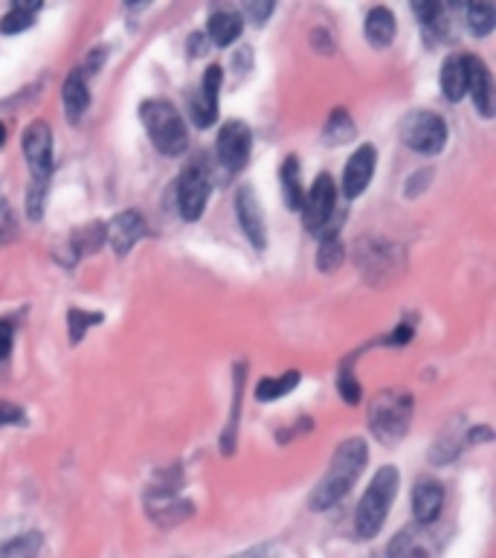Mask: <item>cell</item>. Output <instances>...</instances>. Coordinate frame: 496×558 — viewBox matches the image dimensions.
Instances as JSON below:
<instances>
[{
  "instance_id": "obj_19",
  "label": "cell",
  "mask_w": 496,
  "mask_h": 558,
  "mask_svg": "<svg viewBox=\"0 0 496 558\" xmlns=\"http://www.w3.org/2000/svg\"><path fill=\"white\" fill-rule=\"evenodd\" d=\"M395 15L389 12L386 6H375L368 9L366 15V41L375 47H389L395 41Z\"/></svg>"
},
{
  "instance_id": "obj_29",
  "label": "cell",
  "mask_w": 496,
  "mask_h": 558,
  "mask_svg": "<svg viewBox=\"0 0 496 558\" xmlns=\"http://www.w3.org/2000/svg\"><path fill=\"white\" fill-rule=\"evenodd\" d=\"M102 241H105V224L102 221H93V224H88L76 233V254L79 256L93 254V250L102 248Z\"/></svg>"
},
{
  "instance_id": "obj_32",
  "label": "cell",
  "mask_w": 496,
  "mask_h": 558,
  "mask_svg": "<svg viewBox=\"0 0 496 558\" xmlns=\"http://www.w3.org/2000/svg\"><path fill=\"white\" fill-rule=\"evenodd\" d=\"M24 422H27V413L18 405L0 402V428L4 425H24Z\"/></svg>"
},
{
  "instance_id": "obj_24",
  "label": "cell",
  "mask_w": 496,
  "mask_h": 558,
  "mask_svg": "<svg viewBox=\"0 0 496 558\" xmlns=\"http://www.w3.org/2000/svg\"><path fill=\"white\" fill-rule=\"evenodd\" d=\"M38 4H15L9 12L4 15V20H0V33L4 35H18L24 33V29H29L35 24V12H38Z\"/></svg>"
},
{
  "instance_id": "obj_16",
  "label": "cell",
  "mask_w": 496,
  "mask_h": 558,
  "mask_svg": "<svg viewBox=\"0 0 496 558\" xmlns=\"http://www.w3.org/2000/svg\"><path fill=\"white\" fill-rule=\"evenodd\" d=\"M441 507H445V486L432 477H418L413 489L415 523H438Z\"/></svg>"
},
{
  "instance_id": "obj_20",
  "label": "cell",
  "mask_w": 496,
  "mask_h": 558,
  "mask_svg": "<svg viewBox=\"0 0 496 558\" xmlns=\"http://www.w3.org/2000/svg\"><path fill=\"white\" fill-rule=\"evenodd\" d=\"M441 93L447 102H461L468 93V73H464L461 56H450L441 67Z\"/></svg>"
},
{
  "instance_id": "obj_26",
  "label": "cell",
  "mask_w": 496,
  "mask_h": 558,
  "mask_svg": "<svg viewBox=\"0 0 496 558\" xmlns=\"http://www.w3.org/2000/svg\"><path fill=\"white\" fill-rule=\"evenodd\" d=\"M493 24H496V12L491 4H473L468 6V29L477 38H484L493 33Z\"/></svg>"
},
{
  "instance_id": "obj_14",
  "label": "cell",
  "mask_w": 496,
  "mask_h": 558,
  "mask_svg": "<svg viewBox=\"0 0 496 558\" xmlns=\"http://www.w3.org/2000/svg\"><path fill=\"white\" fill-rule=\"evenodd\" d=\"M145 236V218L136 209H125V213L113 216L111 224H105V239L111 241L113 254L125 256L128 250Z\"/></svg>"
},
{
  "instance_id": "obj_33",
  "label": "cell",
  "mask_w": 496,
  "mask_h": 558,
  "mask_svg": "<svg viewBox=\"0 0 496 558\" xmlns=\"http://www.w3.org/2000/svg\"><path fill=\"white\" fill-rule=\"evenodd\" d=\"M12 341H15V323L0 320V361H6L9 352H12Z\"/></svg>"
},
{
  "instance_id": "obj_17",
  "label": "cell",
  "mask_w": 496,
  "mask_h": 558,
  "mask_svg": "<svg viewBox=\"0 0 496 558\" xmlns=\"http://www.w3.org/2000/svg\"><path fill=\"white\" fill-rule=\"evenodd\" d=\"M61 99H65V111L73 122L84 117V111H88V105H90V90H88V76H84L81 70H73L67 76Z\"/></svg>"
},
{
  "instance_id": "obj_27",
  "label": "cell",
  "mask_w": 496,
  "mask_h": 558,
  "mask_svg": "<svg viewBox=\"0 0 496 558\" xmlns=\"http://www.w3.org/2000/svg\"><path fill=\"white\" fill-rule=\"evenodd\" d=\"M343 256H345L343 241L337 236H325L320 250H316V265H320L322 273H334L337 268L343 265Z\"/></svg>"
},
{
  "instance_id": "obj_13",
  "label": "cell",
  "mask_w": 496,
  "mask_h": 558,
  "mask_svg": "<svg viewBox=\"0 0 496 558\" xmlns=\"http://www.w3.org/2000/svg\"><path fill=\"white\" fill-rule=\"evenodd\" d=\"M461 65L464 73H468V93L473 97V105H477V111L482 114L484 120H491L493 114V79H491V70L488 65L479 59V56H461Z\"/></svg>"
},
{
  "instance_id": "obj_34",
  "label": "cell",
  "mask_w": 496,
  "mask_h": 558,
  "mask_svg": "<svg viewBox=\"0 0 496 558\" xmlns=\"http://www.w3.org/2000/svg\"><path fill=\"white\" fill-rule=\"evenodd\" d=\"M229 558H279L276 546L273 544H259V546H250V550L238 553V555H229Z\"/></svg>"
},
{
  "instance_id": "obj_28",
  "label": "cell",
  "mask_w": 496,
  "mask_h": 558,
  "mask_svg": "<svg viewBox=\"0 0 496 558\" xmlns=\"http://www.w3.org/2000/svg\"><path fill=\"white\" fill-rule=\"evenodd\" d=\"M67 323H70V343H79L84 338V332H88L93 323H102V314L99 311H84V309H70Z\"/></svg>"
},
{
  "instance_id": "obj_12",
  "label": "cell",
  "mask_w": 496,
  "mask_h": 558,
  "mask_svg": "<svg viewBox=\"0 0 496 558\" xmlns=\"http://www.w3.org/2000/svg\"><path fill=\"white\" fill-rule=\"evenodd\" d=\"M221 82H224V70L218 65H209L204 70V79H200V88L189 102V111H192V122L198 129H209L218 120V93H221Z\"/></svg>"
},
{
  "instance_id": "obj_7",
  "label": "cell",
  "mask_w": 496,
  "mask_h": 558,
  "mask_svg": "<svg viewBox=\"0 0 496 558\" xmlns=\"http://www.w3.org/2000/svg\"><path fill=\"white\" fill-rule=\"evenodd\" d=\"M400 137L418 154H438L447 143V125L432 111H413L400 125Z\"/></svg>"
},
{
  "instance_id": "obj_3",
  "label": "cell",
  "mask_w": 496,
  "mask_h": 558,
  "mask_svg": "<svg viewBox=\"0 0 496 558\" xmlns=\"http://www.w3.org/2000/svg\"><path fill=\"white\" fill-rule=\"evenodd\" d=\"M413 425V393L384 389L368 402V428L384 445H398Z\"/></svg>"
},
{
  "instance_id": "obj_22",
  "label": "cell",
  "mask_w": 496,
  "mask_h": 558,
  "mask_svg": "<svg viewBox=\"0 0 496 558\" xmlns=\"http://www.w3.org/2000/svg\"><path fill=\"white\" fill-rule=\"evenodd\" d=\"M354 134H357V125L352 117H348V111L334 108L329 114V122H325V129H322V140L329 145H343L348 140H354Z\"/></svg>"
},
{
  "instance_id": "obj_5",
  "label": "cell",
  "mask_w": 496,
  "mask_h": 558,
  "mask_svg": "<svg viewBox=\"0 0 496 558\" xmlns=\"http://www.w3.org/2000/svg\"><path fill=\"white\" fill-rule=\"evenodd\" d=\"M447 538V530L438 523H409L389 541L386 558H438Z\"/></svg>"
},
{
  "instance_id": "obj_2",
  "label": "cell",
  "mask_w": 496,
  "mask_h": 558,
  "mask_svg": "<svg viewBox=\"0 0 496 558\" xmlns=\"http://www.w3.org/2000/svg\"><path fill=\"white\" fill-rule=\"evenodd\" d=\"M398 486H400V477H398L395 466H384L372 477V483H368V489L363 491V498L357 503V512H354V535L360 541L375 538V535L384 530L389 509H392V503H395Z\"/></svg>"
},
{
  "instance_id": "obj_31",
  "label": "cell",
  "mask_w": 496,
  "mask_h": 558,
  "mask_svg": "<svg viewBox=\"0 0 496 558\" xmlns=\"http://www.w3.org/2000/svg\"><path fill=\"white\" fill-rule=\"evenodd\" d=\"M273 9H276V6H273L270 4V0H267V4H244V6H241V12H244L250 20H252V24H265V20L273 15Z\"/></svg>"
},
{
  "instance_id": "obj_1",
  "label": "cell",
  "mask_w": 496,
  "mask_h": 558,
  "mask_svg": "<svg viewBox=\"0 0 496 558\" xmlns=\"http://www.w3.org/2000/svg\"><path fill=\"white\" fill-rule=\"evenodd\" d=\"M366 462H368V448H366V442H363L360 436L345 439L343 445L334 451L329 471L322 474V480L316 483V489L311 491L308 507H311L314 512H325V509L337 507V503H340V500L345 498V494L354 489V483H357V477L363 474Z\"/></svg>"
},
{
  "instance_id": "obj_36",
  "label": "cell",
  "mask_w": 496,
  "mask_h": 558,
  "mask_svg": "<svg viewBox=\"0 0 496 558\" xmlns=\"http://www.w3.org/2000/svg\"><path fill=\"white\" fill-rule=\"evenodd\" d=\"M4 140H6V125L0 122V145H4Z\"/></svg>"
},
{
  "instance_id": "obj_25",
  "label": "cell",
  "mask_w": 496,
  "mask_h": 558,
  "mask_svg": "<svg viewBox=\"0 0 496 558\" xmlns=\"http://www.w3.org/2000/svg\"><path fill=\"white\" fill-rule=\"evenodd\" d=\"M41 550V532H20L18 538L0 544V558H35Z\"/></svg>"
},
{
  "instance_id": "obj_35",
  "label": "cell",
  "mask_w": 496,
  "mask_h": 558,
  "mask_svg": "<svg viewBox=\"0 0 496 558\" xmlns=\"http://www.w3.org/2000/svg\"><path fill=\"white\" fill-rule=\"evenodd\" d=\"M209 41H206V35L204 33H195V35H189V56L192 59H200V56H206V47Z\"/></svg>"
},
{
  "instance_id": "obj_30",
  "label": "cell",
  "mask_w": 496,
  "mask_h": 558,
  "mask_svg": "<svg viewBox=\"0 0 496 558\" xmlns=\"http://www.w3.org/2000/svg\"><path fill=\"white\" fill-rule=\"evenodd\" d=\"M337 387H340V396L345 398V405H357L363 398V389L360 381L352 375V370H343L340 378H337Z\"/></svg>"
},
{
  "instance_id": "obj_18",
  "label": "cell",
  "mask_w": 496,
  "mask_h": 558,
  "mask_svg": "<svg viewBox=\"0 0 496 558\" xmlns=\"http://www.w3.org/2000/svg\"><path fill=\"white\" fill-rule=\"evenodd\" d=\"M241 15L236 12H227V9H221V12L209 15V24H206V38L213 41L215 47H229L232 41L241 38Z\"/></svg>"
},
{
  "instance_id": "obj_11",
  "label": "cell",
  "mask_w": 496,
  "mask_h": 558,
  "mask_svg": "<svg viewBox=\"0 0 496 558\" xmlns=\"http://www.w3.org/2000/svg\"><path fill=\"white\" fill-rule=\"evenodd\" d=\"M236 218L241 224V233L250 239V245L256 250L267 248V227H265V213H261L259 195L250 184H241L236 193Z\"/></svg>"
},
{
  "instance_id": "obj_15",
  "label": "cell",
  "mask_w": 496,
  "mask_h": 558,
  "mask_svg": "<svg viewBox=\"0 0 496 558\" xmlns=\"http://www.w3.org/2000/svg\"><path fill=\"white\" fill-rule=\"evenodd\" d=\"M375 163H377V152H375V145H368V143L360 145V149L348 157L345 172H343V193L348 198H360L366 193V186L375 175Z\"/></svg>"
},
{
  "instance_id": "obj_6",
  "label": "cell",
  "mask_w": 496,
  "mask_h": 558,
  "mask_svg": "<svg viewBox=\"0 0 496 558\" xmlns=\"http://www.w3.org/2000/svg\"><path fill=\"white\" fill-rule=\"evenodd\" d=\"M209 193H213V175H209L206 157H195L177 177V209L186 221H198L204 216Z\"/></svg>"
},
{
  "instance_id": "obj_10",
  "label": "cell",
  "mask_w": 496,
  "mask_h": 558,
  "mask_svg": "<svg viewBox=\"0 0 496 558\" xmlns=\"http://www.w3.org/2000/svg\"><path fill=\"white\" fill-rule=\"evenodd\" d=\"M24 154L29 163V184H47L50 186V175L56 169L52 163V131L47 122H33L27 125L24 131Z\"/></svg>"
},
{
  "instance_id": "obj_4",
  "label": "cell",
  "mask_w": 496,
  "mask_h": 558,
  "mask_svg": "<svg viewBox=\"0 0 496 558\" xmlns=\"http://www.w3.org/2000/svg\"><path fill=\"white\" fill-rule=\"evenodd\" d=\"M140 117L149 131L154 149L166 157H177L189 149V131L177 108L166 99H149L140 105Z\"/></svg>"
},
{
  "instance_id": "obj_9",
  "label": "cell",
  "mask_w": 496,
  "mask_h": 558,
  "mask_svg": "<svg viewBox=\"0 0 496 558\" xmlns=\"http://www.w3.org/2000/svg\"><path fill=\"white\" fill-rule=\"evenodd\" d=\"M337 209V186L331 175H316V181L302 198V224L308 233H320V230L329 224L331 216Z\"/></svg>"
},
{
  "instance_id": "obj_21",
  "label": "cell",
  "mask_w": 496,
  "mask_h": 558,
  "mask_svg": "<svg viewBox=\"0 0 496 558\" xmlns=\"http://www.w3.org/2000/svg\"><path fill=\"white\" fill-rule=\"evenodd\" d=\"M282 193H284V204H288V209H302L305 189H302L297 154H288L282 161Z\"/></svg>"
},
{
  "instance_id": "obj_8",
  "label": "cell",
  "mask_w": 496,
  "mask_h": 558,
  "mask_svg": "<svg viewBox=\"0 0 496 558\" xmlns=\"http://www.w3.org/2000/svg\"><path fill=\"white\" fill-rule=\"evenodd\" d=\"M250 149H252V134H250L247 122L229 120L221 125L218 143H215V157H218V166L224 169L227 177L244 169L250 161Z\"/></svg>"
},
{
  "instance_id": "obj_23",
  "label": "cell",
  "mask_w": 496,
  "mask_h": 558,
  "mask_svg": "<svg viewBox=\"0 0 496 558\" xmlns=\"http://www.w3.org/2000/svg\"><path fill=\"white\" fill-rule=\"evenodd\" d=\"M297 384H299V370H288L279 378H261L256 387V398L259 402H276V398L288 396Z\"/></svg>"
}]
</instances>
